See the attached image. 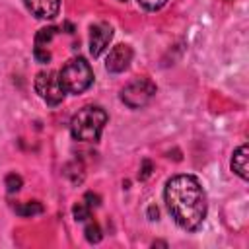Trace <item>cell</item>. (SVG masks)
Listing matches in <instances>:
<instances>
[{
    "label": "cell",
    "mask_w": 249,
    "mask_h": 249,
    "mask_svg": "<svg viewBox=\"0 0 249 249\" xmlns=\"http://www.w3.org/2000/svg\"><path fill=\"white\" fill-rule=\"evenodd\" d=\"M21 189V177L18 173H8L6 175V191L8 193H18Z\"/></svg>",
    "instance_id": "obj_14"
},
{
    "label": "cell",
    "mask_w": 249,
    "mask_h": 249,
    "mask_svg": "<svg viewBox=\"0 0 249 249\" xmlns=\"http://www.w3.org/2000/svg\"><path fill=\"white\" fill-rule=\"evenodd\" d=\"M123 2H126V0H123Z\"/></svg>",
    "instance_id": "obj_20"
},
{
    "label": "cell",
    "mask_w": 249,
    "mask_h": 249,
    "mask_svg": "<svg viewBox=\"0 0 249 249\" xmlns=\"http://www.w3.org/2000/svg\"><path fill=\"white\" fill-rule=\"evenodd\" d=\"M35 91L47 105H58L64 99V88L60 84L58 72L54 70H43L35 76Z\"/></svg>",
    "instance_id": "obj_4"
},
{
    "label": "cell",
    "mask_w": 249,
    "mask_h": 249,
    "mask_svg": "<svg viewBox=\"0 0 249 249\" xmlns=\"http://www.w3.org/2000/svg\"><path fill=\"white\" fill-rule=\"evenodd\" d=\"M130 60H132V49L128 45H115L107 54L105 68L113 74H119L128 68Z\"/></svg>",
    "instance_id": "obj_7"
},
{
    "label": "cell",
    "mask_w": 249,
    "mask_h": 249,
    "mask_svg": "<svg viewBox=\"0 0 249 249\" xmlns=\"http://www.w3.org/2000/svg\"><path fill=\"white\" fill-rule=\"evenodd\" d=\"M84 233H86V239H88L89 243L101 241V228H99L97 222H93V220H89V218H88V224H86Z\"/></svg>",
    "instance_id": "obj_11"
},
{
    "label": "cell",
    "mask_w": 249,
    "mask_h": 249,
    "mask_svg": "<svg viewBox=\"0 0 249 249\" xmlns=\"http://www.w3.org/2000/svg\"><path fill=\"white\" fill-rule=\"evenodd\" d=\"M152 169H154L152 161H150V160H144V161H142V167H140V171H138V179H140V181L148 179V177L152 175Z\"/></svg>",
    "instance_id": "obj_17"
},
{
    "label": "cell",
    "mask_w": 249,
    "mask_h": 249,
    "mask_svg": "<svg viewBox=\"0 0 249 249\" xmlns=\"http://www.w3.org/2000/svg\"><path fill=\"white\" fill-rule=\"evenodd\" d=\"M89 210H91V208H89L86 202H78V204L72 206V214H74V218L80 220V222H86V220L89 218Z\"/></svg>",
    "instance_id": "obj_13"
},
{
    "label": "cell",
    "mask_w": 249,
    "mask_h": 249,
    "mask_svg": "<svg viewBox=\"0 0 249 249\" xmlns=\"http://www.w3.org/2000/svg\"><path fill=\"white\" fill-rule=\"evenodd\" d=\"M16 214L23 216V218H29V216H37L43 212V204L37 202V200H31V202H21V204H16L14 206Z\"/></svg>",
    "instance_id": "obj_10"
},
{
    "label": "cell",
    "mask_w": 249,
    "mask_h": 249,
    "mask_svg": "<svg viewBox=\"0 0 249 249\" xmlns=\"http://www.w3.org/2000/svg\"><path fill=\"white\" fill-rule=\"evenodd\" d=\"M113 39V27L105 21H99V23H93L89 27V53L91 56H99L111 43Z\"/></svg>",
    "instance_id": "obj_6"
},
{
    "label": "cell",
    "mask_w": 249,
    "mask_h": 249,
    "mask_svg": "<svg viewBox=\"0 0 249 249\" xmlns=\"http://www.w3.org/2000/svg\"><path fill=\"white\" fill-rule=\"evenodd\" d=\"M54 33H56V27H43V29H39L37 35H35V45L37 47H47L53 41Z\"/></svg>",
    "instance_id": "obj_12"
},
{
    "label": "cell",
    "mask_w": 249,
    "mask_h": 249,
    "mask_svg": "<svg viewBox=\"0 0 249 249\" xmlns=\"http://www.w3.org/2000/svg\"><path fill=\"white\" fill-rule=\"evenodd\" d=\"M86 204L91 208V206H99L101 204V196L99 195H95V193H86Z\"/></svg>",
    "instance_id": "obj_18"
},
{
    "label": "cell",
    "mask_w": 249,
    "mask_h": 249,
    "mask_svg": "<svg viewBox=\"0 0 249 249\" xmlns=\"http://www.w3.org/2000/svg\"><path fill=\"white\" fill-rule=\"evenodd\" d=\"M156 93V86L150 80H134L121 91V101L128 105L130 109H140L150 103V99Z\"/></svg>",
    "instance_id": "obj_5"
},
{
    "label": "cell",
    "mask_w": 249,
    "mask_h": 249,
    "mask_svg": "<svg viewBox=\"0 0 249 249\" xmlns=\"http://www.w3.org/2000/svg\"><path fill=\"white\" fill-rule=\"evenodd\" d=\"M231 171L239 175L243 181L249 179V146H239L231 156Z\"/></svg>",
    "instance_id": "obj_9"
},
{
    "label": "cell",
    "mask_w": 249,
    "mask_h": 249,
    "mask_svg": "<svg viewBox=\"0 0 249 249\" xmlns=\"http://www.w3.org/2000/svg\"><path fill=\"white\" fill-rule=\"evenodd\" d=\"M165 206L175 224L187 231H195L206 218V193L195 175H175L163 189Z\"/></svg>",
    "instance_id": "obj_1"
},
{
    "label": "cell",
    "mask_w": 249,
    "mask_h": 249,
    "mask_svg": "<svg viewBox=\"0 0 249 249\" xmlns=\"http://www.w3.org/2000/svg\"><path fill=\"white\" fill-rule=\"evenodd\" d=\"M33 56H35L37 62H41V64H47V62L51 60V53L47 51V47H37V45H35V49H33Z\"/></svg>",
    "instance_id": "obj_15"
},
{
    "label": "cell",
    "mask_w": 249,
    "mask_h": 249,
    "mask_svg": "<svg viewBox=\"0 0 249 249\" xmlns=\"http://www.w3.org/2000/svg\"><path fill=\"white\" fill-rule=\"evenodd\" d=\"M148 218L150 220H158V208L156 206H150L148 208Z\"/></svg>",
    "instance_id": "obj_19"
},
{
    "label": "cell",
    "mask_w": 249,
    "mask_h": 249,
    "mask_svg": "<svg viewBox=\"0 0 249 249\" xmlns=\"http://www.w3.org/2000/svg\"><path fill=\"white\" fill-rule=\"evenodd\" d=\"M165 2H167V0H138V4H140L144 10H150V12H156V10L163 8Z\"/></svg>",
    "instance_id": "obj_16"
},
{
    "label": "cell",
    "mask_w": 249,
    "mask_h": 249,
    "mask_svg": "<svg viewBox=\"0 0 249 249\" xmlns=\"http://www.w3.org/2000/svg\"><path fill=\"white\" fill-rule=\"evenodd\" d=\"M107 113L105 109L97 105H86L82 107L70 121V134L76 140L82 142H95L99 140L103 126L107 124Z\"/></svg>",
    "instance_id": "obj_2"
},
{
    "label": "cell",
    "mask_w": 249,
    "mask_h": 249,
    "mask_svg": "<svg viewBox=\"0 0 249 249\" xmlns=\"http://www.w3.org/2000/svg\"><path fill=\"white\" fill-rule=\"evenodd\" d=\"M60 84L64 88L66 93H84L91 82H93V70L89 66V62L82 56H74L68 62H64V66L58 72Z\"/></svg>",
    "instance_id": "obj_3"
},
{
    "label": "cell",
    "mask_w": 249,
    "mask_h": 249,
    "mask_svg": "<svg viewBox=\"0 0 249 249\" xmlns=\"http://www.w3.org/2000/svg\"><path fill=\"white\" fill-rule=\"evenodd\" d=\"M23 4L39 19H53L60 10V0H23Z\"/></svg>",
    "instance_id": "obj_8"
}]
</instances>
